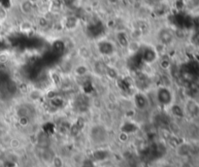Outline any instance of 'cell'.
<instances>
[{
	"label": "cell",
	"mask_w": 199,
	"mask_h": 167,
	"mask_svg": "<svg viewBox=\"0 0 199 167\" xmlns=\"http://www.w3.org/2000/svg\"><path fill=\"white\" fill-rule=\"evenodd\" d=\"M20 8L23 15L29 16L33 13V11H34V4L30 2L29 0H23V1H21L20 4Z\"/></svg>",
	"instance_id": "1"
},
{
	"label": "cell",
	"mask_w": 199,
	"mask_h": 167,
	"mask_svg": "<svg viewBox=\"0 0 199 167\" xmlns=\"http://www.w3.org/2000/svg\"><path fill=\"white\" fill-rule=\"evenodd\" d=\"M33 28V24L29 21H24L20 24V30L23 33H28Z\"/></svg>",
	"instance_id": "2"
},
{
	"label": "cell",
	"mask_w": 199,
	"mask_h": 167,
	"mask_svg": "<svg viewBox=\"0 0 199 167\" xmlns=\"http://www.w3.org/2000/svg\"><path fill=\"white\" fill-rule=\"evenodd\" d=\"M29 1H30V2H32L33 4H34V5H35L36 3H38V2L40 1V0H29Z\"/></svg>",
	"instance_id": "3"
}]
</instances>
